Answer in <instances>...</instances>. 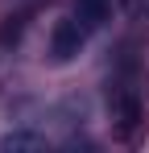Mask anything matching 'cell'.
<instances>
[{
    "instance_id": "2",
    "label": "cell",
    "mask_w": 149,
    "mask_h": 153,
    "mask_svg": "<svg viewBox=\"0 0 149 153\" xmlns=\"http://www.w3.org/2000/svg\"><path fill=\"white\" fill-rule=\"evenodd\" d=\"M112 13V0H74V17L83 21L87 29H99Z\"/></svg>"
},
{
    "instance_id": "3",
    "label": "cell",
    "mask_w": 149,
    "mask_h": 153,
    "mask_svg": "<svg viewBox=\"0 0 149 153\" xmlns=\"http://www.w3.org/2000/svg\"><path fill=\"white\" fill-rule=\"evenodd\" d=\"M112 120H120V128H133V120H137V95H133V91H116Z\"/></svg>"
},
{
    "instance_id": "4",
    "label": "cell",
    "mask_w": 149,
    "mask_h": 153,
    "mask_svg": "<svg viewBox=\"0 0 149 153\" xmlns=\"http://www.w3.org/2000/svg\"><path fill=\"white\" fill-rule=\"evenodd\" d=\"M145 8H149V0H124V13H133V17L145 13Z\"/></svg>"
},
{
    "instance_id": "1",
    "label": "cell",
    "mask_w": 149,
    "mask_h": 153,
    "mask_svg": "<svg viewBox=\"0 0 149 153\" xmlns=\"http://www.w3.org/2000/svg\"><path fill=\"white\" fill-rule=\"evenodd\" d=\"M83 37H87V25H83L79 17L58 21V25H54V37H50V50H54V58H58V62L74 58V54L83 50Z\"/></svg>"
}]
</instances>
